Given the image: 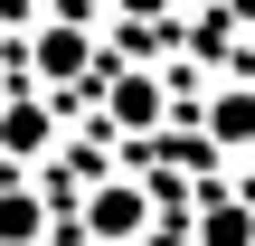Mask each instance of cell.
<instances>
[{"label": "cell", "mask_w": 255, "mask_h": 246, "mask_svg": "<svg viewBox=\"0 0 255 246\" xmlns=\"http://www.w3.org/2000/svg\"><path fill=\"white\" fill-rule=\"evenodd\" d=\"M123 9H161V0H123Z\"/></svg>", "instance_id": "9c48e42d"}, {"label": "cell", "mask_w": 255, "mask_h": 246, "mask_svg": "<svg viewBox=\"0 0 255 246\" xmlns=\"http://www.w3.org/2000/svg\"><path fill=\"white\" fill-rule=\"evenodd\" d=\"M85 228L114 237V246H132L142 228H151V190H142V180H104V190L85 199Z\"/></svg>", "instance_id": "6da1fadb"}, {"label": "cell", "mask_w": 255, "mask_h": 246, "mask_svg": "<svg viewBox=\"0 0 255 246\" xmlns=\"http://www.w3.org/2000/svg\"><path fill=\"white\" fill-rule=\"evenodd\" d=\"M199 246H255V209L246 199H208L199 209Z\"/></svg>", "instance_id": "5b68a950"}, {"label": "cell", "mask_w": 255, "mask_h": 246, "mask_svg": "<svg viewBox=\"0 0 255 246\" xmlns=\"http://www.w3.org/2000/svg\"><path fill=\"white\" fill-rule=\"evenodd\" d=\"M47 228V209H38V190L28 180H0V246H28Z\"/></svg>", "instance_id": "277c9868"}, {"label": "cell", "mask_w": 255, "mask_h": 246, "mask_svg": "<svg viewBox=\"0 0 255 246\" xmlns=\"http://www.w3.org/2000/svg\"><path fill=\"white\" fill-rule=\"evenodd\" d=\"M76 66H95V47H85V28H28V76H47V85H66Z\"/></svg>", "instance_id": "7a4b0ae2"}, {"label": "cell", "mask_w": 255, "mask_h": 246, "mask_svg": "<svg viewBox=\"0 0 255 246\" xmlns=\"http://www.w3.org/2000/svg\"><path fill=\"white\" fill-rule=\"evenodd\" d=\"M47 133H57V123H47V104H28V95H9V104H0V152H9V161L47 152Z\"/></svg>", "instance_id": "3957f363"}, {"label": "cell", "mask_w": 255, "mask_h": 246, "mask_svg": "<svg viewBox=\"0 0 255 246\" xmlns=\"http://www.w3.org/2000/svg\"><path fill=\"white\" fill-rule=\"evenodd\" d=\"M208 133H218V142H255V95H218Z\"/></svg>", "instance_id": "52a82bcc"}, {"label": "cell", "mask_w": 255, "mask_h": 246, "mask_svg": "<svg viewBox=\"0 0 255 246\" xmlns=\"http://www.w3.org/2000/svg\"><path fill=\"white\" fill-rule=\"evenodd\" d=\"M227 19H255V0H227Z\"/></svg>", "instance_id": "ba28073f"}, {"label": "cell", "mask_w": 255, "mask_h": 246, "mask_svg": "<svg viewBox=\"0 0 255 246\" xmlns=\"http://www.w3.org/2000/svg\"><path fill=\"white\" fill-rule=\"evenodd\" d=\"M114 104H123L114 123H161V85L151 76H114Z\"/></svg>", "instance_id": "8992f818"}]
</instances>
